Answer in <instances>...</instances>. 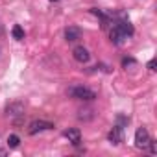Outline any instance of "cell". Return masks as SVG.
I'll return each instance as SVG.
<instances>
[{
  "label": "cell",
  "mask_w": 157,
  "mask_h": 157,
  "mask_svg": "<svg viewBox=\"0 0 157 157\" xmlns=\"http://www.w3.org/2000/svg\"><path fill=\"white\" fill-rule=\"evenodd\" d=\"M107 139H109L113 144H120V142H124V131H122V126H115V128L109 131Z\"/></svg>",
  "instance_id": "obj_9"
},
{
  "label": "cell",
  "mask_w": 157,
  "mask_h": 157,
  "mask_svg": "<svg viewBox=\"0 0 157 157\" xmlns=\"http://www.w3.org/2000/svg\"><path fill=\"white\" fill-rule=\"evenodd\" d=\"M65 39H67L68 43L80 41V39H82V30L78 28V26H67V28H65Z\"/></svg>",
  "instance_id": "obj_7"
},
{
  "label": "cell",
  "mask_w": 157,
  "mask_h": 157,
  "mask_svg": "<svg viewBox=\"0 0 157 157\" xmlns=\"http://www.w3.org/2000/svg\"><path fill=\"white\" fill-rule=\"evenodd\" d=\"M19 144H21V139H19V135H10V137H8V146H10L11 150L19 148Z\"/></svg>",
  "instance_id": "obj_13"
},
{
  "label": "cell",
  "mask_w": 157,
  "mask_h": 157,
  "mask_svg": "<svg viewBox=\"0 0 157 157\" xmlns=\"http://www.w3.org/2000/svg\"><path fill=\"white\" fill-rule=\"evenodd\" d=\"M67 94L70 98H74V100H83V102H93L96 98V93L93 89H89V87H83V85H72V87H68Z\"/></svg>",
  "instance_id": "obj_1"
},
{
  "label": "cell",
  "mask_w": 157,
  "mask_h": 157,
  "mask_svg": "<svg viewBox=\"0 0 157 157\" xmlns=\"http://www.w3.org/2000/svg\"><path fill=\"white\" fill-rule=\"evenodd\" d=\"M72 57H74L78 63H87V61L91 59V54H89V50H87L85 46H76V48L72 50Z\"/></svg>",
  "instance_id": "obj_5"
},
{
  "label": "cell",
  "mask_w": 157,
  "mask_h": 157,
  "mask_svg": "<svg viewBox=\"0 0 157 157\" xmlns=\"http://www.w3.org/2000/svg\"><path fill=\"white\" fill-rule=\"evenodd\" d=\"M11 33H13V37H15L17 41H22V39H24V30H22V28H21L19 24H15V26H13Z\"/></svg>",
  "instance_id": "obj_12"
},
{
  "label": "cell",
  "mask_w": 157,
  "mask_h": 157,
  "mask_svg": "<svg viewBox=\"0 0 157 157\" xmlns=\"http://www.w3.org/2000/svg\"><path fill=\"white\" fill-rule=\"evenodd\" d=\"M52 2H57V0H52Z\"/></svg>",
  "instance_id": "obj_17"
},
{
  "label": "cell",
  "mask_w": 157,
  "mask_h": 157,
  "mask_svg": "<svg viewBox=\"0 0 157 157\" xmlns=\"http://www.w3.org/2000/svg\"><path fill=\"white\" fill-rule=\"evenodd\" d=\"M155 65H157V63H155V59L148 61V70H151V72H153V70H155Z\"/></svg>",
  "instance_id": "obj_15"
},
{
  "label": "cell",
  "mask_w": 157,
  "mask_h": 157,
  "mask_svg": "<svg viewBox=\"0 0 157 157\" xmlns=\"http://www.w3.org/2000/svg\"><path fill=\"white\" fill-rule=\"evenodd\" d=\"M54 124L48 122V120H32L30 126H28V133L30 135H37L41 131H46V129H52Z\"/></svg>",
  "instance_id": "obj_3"
},
{
  "label": "cell",
  "mask_w": 157,
  "mask_h": 157,
  "mask_svg": "<svg viewBox=\"0 0 157 157\" xmlns=\"http://www.w3.org/2000/svg\"><path fill=\"white\" fill-rule=\"evenodd\" d=\"M63 135L68 139V142H72L74 146H78L82 142V131L78 129V128H68V129H65L63 131Z\"/></svg>",
  "instance_id": "obj_6"
},
{
  "label": "cell",
  "mask_w": 157,
  "mask_h": 157,
  "mask_svg": "<svg viewBox=\"0 0 157 157\" xmlns=\"http://www.w3.org/2000/svg\"><path fill=\"white\" fill-rule=\"evenodd\" d=\"M113 26H117V30H118L126 39L133 35V26H131V22H129V21H118V22H115Z\"/></svg>",
  "instance_id": "obj_8"
},
{
  "label": "cell",
  "mask_w": 157,
  "mask_h": 157,
  "mask_svg": "<svg viewBox=\"0 0 157 157\" xmlns=\"http://www.w3.org/2000/svg\"><path fill=\"white\" fill-rule=\"evenodd\" d=\"M148 142H150V133H148V129H146V128H139V129L135 131V146L140 148V150H144V148H148Z\"/></svg>",
  "instance_id": "obj_4"
},
{
  "label": "cell",
  "mask_w": 157,
  "mask_h": 157,
  "mask_svg": "<svg viewBox=\"0 0 157 157\" xmlns=\"http://www.w3.org/2000/svg\"><path fill=\"white\" fill-rule=\"evenodd\" d=\"M94 117V111L91 109V107H87V109H80V115H78V118L80 120H91Z\"/></svg>",
  "instance_id": "obj_11"
},
{
  "label": "cell",
  "mask_w": 157,
  "mask_h": 157,
  "mask_svg": "<svg viewBox=\"0 0 157 157\" xmlns=\"http://www.w3.org/2000/svg\"><path fill=\"white\" fill-rule=\"evenodd\" d=\"M128 65H135V59H133V57H124V59H122V67L126 68Z\"/></svg>",
  "instance_id": "obj_14"
},
{
  "label": "cell",
  "mask_w": 157,
  "mask_h": 157,
  "mask_svg": "<svg viewBox=\"0 0 157 157\" xmlns=\"http://www.w3.org/2000/svg\"><path fill=\"white\" fill-rule=\"evenodd\" d=\"M0 155H6V151H4V150H0Z\"/></svg>",
  "instance_id": "obj_16"
},
{
  "label": "cell",
  "mask_w": 157,
  "mask_h": 157,
  "mask_svg": "<svg viewBox=\"0 0 157 157\" xmlns=\"http://www.w3.org/2000/svg\"><path fill=\"white\" fill-rule=\"evenodd\" d=\"M109 37H111V41H113L115 44H122V43L126 41V37H124V35H122V33L117 30V26H113V28H111V32H109Z\"/></svg>",
  "instance_id": "obj_10"
},
{
  "label": "cell",
  "mask_w": 157,
  "mask_h": 157,
  "mask_svg": "<svg viewBox=\"0 0 157 157\" xmlns=\"http://www.w3.org/2000/svg\"><path fill=\"white\" fill-rule=\"evenodd\" d=\"M6 115H8L15 124H19V122L22 120V117H24V105H22L21 102H13V104H10V105L6 107Z\"/></svg>",
  "instance_id": "obj_2"
}]
</instances>
